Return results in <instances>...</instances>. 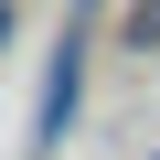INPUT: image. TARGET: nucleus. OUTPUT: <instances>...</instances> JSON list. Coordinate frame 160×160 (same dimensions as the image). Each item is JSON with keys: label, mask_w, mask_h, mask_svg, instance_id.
I'll list each match as a JSON object with an SVG mask.
<instances>
[{"label": "nucleus", "mask_w": 160, "mask_h": 160, "mask_svg": "<svg viewBox=\"0 0 160 160\" xmlns=\"http://www.w3.org/2000/svg\"><path fill=\"white\" fill-rule=\"evenodd\" d=\"M75 64H86V22L64 32V53H53V86H43V139H64V107H75Z\"/></svg>", "instance_id": "1"}, {"label": "nucleus", "mask_w": 160, "mask_h": 160, "mask_svg": "<svg viewBox=\"0 0 160 160\" xmlns=\"http://www.w3.org/2000/svg\"><path fill=\"white\" fill-rule=\"evenodd\" d=\"M160 43V0H139V11H128V53H149Z\"/></svg>", "instance_id": "2"}]
</instances>
